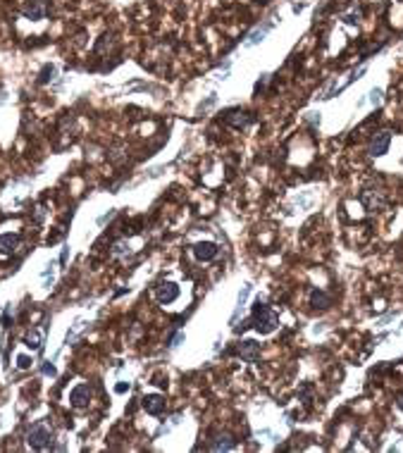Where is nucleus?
I'll return each mask as SVG.
<instances>
[{"label":"nucleus","instance_id":"nucleus-19","mask_svg":"<svg viewBox=\"0 0 403 453\" xmlns=\"http://www.w3.org/2000/svg\"><path fill=\"white\" fill-rule=\"evenodd\" d=\"M53 77H55V65H46L38 74V84H48V81H53Z\"/></svg>","mask_w":403,"mask_h":453},{"label":"nucleus","instance_id":"nucleus-29","mask_svg":"<svg viewBox=\"0 0 403 453\" xmlns=\"http://www.w3.org/2000/svg\"><path fill=\"white\" fill-rule=\"evenodd\" d=\"M2 327H5V329L10 327V306H7V308L2 310Z\"/></svg>","mask_w":403,"mask_h":453},{"label":"nucleus","instance_id":"nucleus-16","mask_svg":"<svg viewBox=\"0 0 403 453\" xmlns=\"http://www.w3.org/2000/svg\"><path fill=\"white\" fill-rule=\"evenodd\" d=\"M251 291H253V286H251V284H243V286H241L239 298H236V308H234V312H231V324L239 320V315H241V310H243V306H246V301H248Z\"/></svg>","mask_w":403,"mask_h":453},{"label":"nucleus","instance_id":"nucleus-24","mask_svg":"<svg viewBox=\"0 0 403 453\" xmlns=\"http://www.w3.org/2000/svg\"><path fill=\"white\" fill-rule=\"evenodd\" d=\"M368 100H370L372 105H377V103L382 100V88H372V91L368 93Z\"/></svg>","mask_w":403,"mask_h":453},{"label":"nucleus","instance_id":"nucleus-7","mask_svg":"<svg viewBox=\"0 0 403 453\" xmlns=\"http://www.w3.org/2000/svg\"><path fill=\"white\" fill-rule=\"evenodd\" d=\"M236 353H239L246 363H256V360L260 358V343L258 341H253V339L241 341V343L236 346Z\"/></svg>","mask_w":403,"mask_h":453},{"label":"nucleus","instance_id":"nucleus-22","mask_svg":"<svg viewBox=\"0 0 403 453\" xmlns=\"http://www.w3.org/2000/svg\"><path fill=\"white\" fill-rule=\"evenodd\" d=\"M31 363H33V360H31L29 356H17V368L19 370H29Z\"/></svg>","mask_w":403,"mask_h":453},{"label":"nucleus","instance_id":"nucleus-31","mask_svg":"<svg viewBox=\"0 0 403 453\" xmlns=\"http://www.w3.org/2000/svg\"><path fill=\"white\" fill-rule=\"evenodd\" d=\"M399 408H401V410H403V394H401V396H399Z\"/></svg>","mask_w":403,"mask_h":453},{"label":"nucleus","instance_id":"nucleus-11","mask_svg":"<svg viewBox=\"0 0 403 453\" xmlns=\"http://www.w3.org/2000/svg\"><path fill=\"white\" fill-rule=\"evenodd\" d=\"M19 243H22V236H19V234H0V255L7 258V255L17 253Z\"/></svg>","mask_w":403,"mask_h":453},{"label":"nucleus","instance_id":"nucleus-25","mask_svg":"<svg viewBox=\"0 0 403 453\" xmlns=\"http://www.w3.org/2000/svg\"><path fill=\"white\" fill-rule=\"evenodd\" d=\"M215 103H217V96L212 93V96H208V100H203L201 105H198V110H201V113H203V110H208V108H212Z\"/></svg>","mask_w":403,"mask_h":453},{"label":"nucleus","instance_id":"nucleus-21","mask_svg":"<svg viewBox=\"0 0 403 453\" xmlns=\"http://www.w3.org/2000/svg\"><path fill=\"white\" fill-rule=\"evenodd\" d=\"M344 22L346 24H358L360 22V10H353V12H348L344 17Z\"/></svg>","mask_w":403,"mask_h":453},{"label":"nucleus","instance_id":"nucleus-14","mask_svg":"<svg viewBox=\"0 0 403 453\" xmlns=\"http://www.w3.org/2000/svg\"><path fill=\"white\" fill-rule=\"evenodd\" d=\"M43 337H46V327H41V329H29V332L24 334V346L31 348V351H41V348H43Z\"/></svg>","mask_w":403,"mask_h":453},{"label":"nucleus","instance_id":"nucleus-3","mask_svg":"<svg viewBox=\"0 0 403 453\" xmlns=\"http://www.w3.org/2000/svg\"><path fill=\"white\" fill-rule=\"evenodd\" d=\"M22 15L31 22H41L48 15V5H46V0H27L22 7Z\"/></svg>","mask_w":403,"mask_h":453},{"label":"nucleus","instance_id":"nucleus-28","mask_svg":"<svg viewBox=\"0 0 403 453\" xmlns=\"http://www.w3.org/2000/svg\"><path fill=\"white\" fill-rule=\"evenodd\" d=\"M43 374L55 377V374H58V370H55V365H53V363H46V365H43Z\"/></svg>","mask_w":403,"mask_h":453},{"label":"nucleus","instance_id":"nucleus-30","mask_svg":"<svg viewBox=\"0 0 403 453\" xmlns=\"http://www.w3.org/2000/svg\"><path fill=\"white\" fill-rule=\"evenodd\" d=\"M113 215H115V210H110V212H108V215H103V217H100V220H98V225H105V222H108V220H110V217H113Z\"/></svg>","mask_w":403,"mask_h":453},{"label":"nucleus","instance_id":"nucleus-1","mask_svg":"<svg viewBox=\"0 0 403 453\" xmlns=\"http://www.w3.org/2000/svg\"><path fill=\"white\" fill-rule=\"evenodd\" d=\"M253 327L258 329L260 334H272L277 327H279V317H277V312L272 310L270 306H265V303H256V308H253Z\"/></svg>","mask_w":403,"mask_h":453},{"label":"nucleus","instance_id":"nucleus-17","mask_svg":"<svg viewBox=\"0 0 403 453\" xmlns=\"http://www.w3.org/2000/svg\"><path fill=\"white\" fill-rule=\"evenodd\" d=\"M310 303H313L315 308H320V310H327L332 301H329V296H327L324 291H317L315 289V291H310Z\"/></svg>","mask_w":403,"mask_h":453},{"label":"nucleus","instance_id":"nucleus-20","mask_svg":"<svg viewBox=\"0 0 403 453\" xmlns=\"http://www.w3.org/2000/svg\"><path fill=\"white\" fill-rule=\"evenodd\" d=\"M53 272H55V262H48V265H46V270L41 272V277H43V284H46V289H50V284H53Z\"/></svg>","mask_w":403,"mask_h":453},{"label":"nucleus","instance_id":"nucleus-26","mask_svg":"<svg viewBox=\"0 0 403 453\" xmlns=\"http://www.w3.org/2000/svg\"><path fill=\"white\" fill-rule=\"evenodd\" d=\"M184 339H186V337H184V332H177L172 339H170V348H177V346H179Z\"/></svg>","mask_w":403,"mask_h":453},{"label":"nucleus","instance_id":"nucleus-12","mask_svg":"<svg viewBox=\"0 0 403 453\" xmlns=\"http://www.w3.org/2000/svg\"><path fill=\"white\" fill-rule=\"evenodd\" d=\"M272 29H274V22H265V24H260L258 29H253V31L248 33V38H246V43H243V46H246V48H253V46L262 43Z\"/></svg>","mask_w":403,"mask_h":453},{"label":"nucleus","instance_id":"nucleus-2","mask_svg":"<svg viewBox=\"0 0 403 453\" xmlns=\"http://www.w3.org/2000/svg\"><path fill=\"white\" fill-rule=\"evenodd\" d=\"M27 444H29L33 451L53 449V429L46 425V422H36L29 429V434H27Z\"/></svg>","mask_w":403,"mask_h":453},{"label":"nucleus","instance_id":"nucleus-13","mask_svg":"<svg viewBox=\"0 0 403 453\" xmlns=\"http://www.w3.org/2000/svg\"><path fill=\"white\" fill-rule=\"evenodd\" d=\"M360 200H363V205H365L370 212H374V210H382V205H384V194H382V191H374V189H368V191L360 194Z\"/></svg>","mask_w":403,"mask_h":453},{"label":"nucleus","instance_id":"nucleus-27","mask_svg":"<svg viewBox=\"0 0 403 453\" xmlns=\"http://www.w3.org/2000/svg\"><path fill=\"white\" fill-rule=\"evenodd\" d=\"M129 389H131V384H129V382H119V384H115V391H117V394H127Z\"/></svg>","mask_w":403,"mask_h":453},{"label":"nucleus","instance_id":"nucleus-5","mask_svg":"<svg viewBox=\"0 0 403 453\" xmlns=\"http://www.w3.org/2000/svg\"><path fill=\"white\" fill-rule=\"evenodd\" d=\"M141 405H144L145 413H150V415H162L165 408H167V401H165L162 394H145L141 398Z\"/></svg>","mask_w":403,"mask_h":453},{"label":"nucleus","instance_id":"nucleus-4","mask_svg":"<svg viewBox=\"0 0 403 453\" xmlns=\"http://www.w3.org/2000/svg\"><path fill=\"white\" fill-rule=\"evenodd\" d=\"M191 251H193V258L201 260V262H210V260H215L217 253H220V248H217L215 241H198V243H193Z\"/></svg>","mask_w":403,"mask_h":453},{"label":"nucleus","instance_id":"nucleus-10","mask_svg":"<svg viewBox=\"0 0 403 453\" xmlns=\"http://www.w3.org/2000/svg\"><path fill=\"white\" fill-rule=\"evenodd\" d=\"M88 401H91V387L88 384H77L72 391H69V403L74 408H86Z\"/></svg>","mask_w":403,"mask_h":453},{"label":"nucleus","instance_id":"nucleus-8","mask_svg":"<svg viewBox=\"0 0 403 453\" xmlns=\"http://www.w3.org/2000/svg\"><path fill=\"white\" fill-rule=\"evenodd\" d=\"M225 122L234 127V129H246L251 122H253V114L243 113V110H227L225 113Z\"/></svg>","mask_w":403,"mask_h":453},{"label":"nucleus","instance_id":"nucleus-6","mask_svg":"<svg viewBox=\"0 0 403 453\" xmlns=\"http://www.w3.org/2000/svg\"><path fill=\"white\" fill-rule=\"evenodd\" d=\"M155 298H158V303L170 306V303H174V301L179 298V286L174 282H162L155 289Z\"/></svg>","mask_w":403,"mask_h":453},{"label":"nucleus","instance_id":"nucleus-15","mask_svg":"<svg viewBox=\"0 0 403 453\" xmlns=\"http://www.w3.org/2000/svg\"><path fill=\"white\" fill-rule=\"evenodd\" d=\"M234 446H236V441H234V437H229V434H217V437H212V441L208 444L210 451H231Z\"/></svg>","mask_w":403,"mask_h":453},{"label":"nucleus","instance_id":"nucleus-18","mask_svg":"<svg viewBox=\"0 0 403 453\" xmlns=\"http://www.w3.org/2000/svg\"><path fill=\"white\" fill-rule=\"evenodd\" d=\"M84 327H86V322H84V320H77V322H74V327H72V329H69V332H67V337H64V343H67V346H69V343H72V341L77 339V334H79V332H81V329H84Z\"/></svg>","mask_w":403,"mask_h":453},{"label":"nucleus","instance_id":"nucleus-9","mask_svg":"<svg viewBox=\"0 0 403 453\" xmlns=\"http://www.w3.org/2000/svg\"><path fill=\"white\" fill-rule=\"evenodd\" d=\"M389 143H391V134H389V131H379V134H374L372 141H370V155H372V158L384 155V153L389 150Z\"/></svg>","mask_w":403,"mask_h":453},{"label":"nucleus","instance_id":"nucleus-23","mask_svg":"<svg viewBox=\"0 0 403 453\" xmlns=\"http://www.w3.org/2000/svg\"><path fill=\"white\" fill-rule=\"evenodd\" d=\"M124 253H129V246L124 241H117L115 246H113V255H124Z\"/></svg>","mask_w":403,"mask_h":453}]
</instances>
